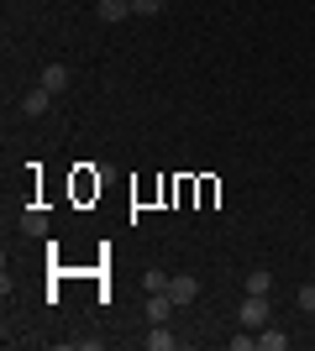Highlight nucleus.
<instances>
[{"label": "nucleus", "mask_w": 315, "mask_h": 351, "mask_svg": "<svg viewBox=\"0 0 315 351\" xmlns=\"http://www.w3.org/2000/svg\"><path fill=\"white\" fill-rule=\"evenodd\" d=\"M268 293H247V299H242V309H237V320L247 325V330H263V325H268Z\"/></svg>", "instance_id": "nucleus-1"}, {"label": "nucleus", "mask_w": 315, "mask_h": 351, "mask_svg": "<svg viewBox=\"0 0 315 351\" xmlns=\"http://www.w3.org/2000/svg\"><path fill=\"white\" fill-rule=\"evenodd\" d=\"M163 293L174 299V304H195V299H200V278H195V273H174Z\"/></svg>", "instance_id": "nucleus-2"}, {"label": "nucleus", "mask_w": 315, "mask_h": 351, "mask_svg": "<svg viewBox=\"0 0 315 351\" xmlns=\"http://www.w3.org/2000/svg\"><path fill=\"white\" fill-rule=\"evenodd\" d=\"M47 105H53V89H43V84H37V89H27V100H21V116H27V121H37V116L47 110Z\"/></svg>", "instance_id": "nucleus-3"}, {"label": "nucleus", "mask_w": 315, "mask_h": 351, "mask_svg": "<svg viewBox=\"0 0 315 351\" xmlns=\"http://www.w3.org/2000/svg\"><path fill=\"white\" fill-rule=\"evenodd\" d=\"M95 16L116 27V21H126V16H132V0H95Z\"/></svg>", "instance_id": "nucleus-4"}, {"label": "nucleus", "mask_w": 315, "mask_h": 351, "mask_svg": "<svg viewBox=\"0 0 315 351\" xmlns=\"http://www.w3.org/2000/svg\"><path fill=\"white\" fill-rule=\"evenodd\" d=\"M37 84L53 89V95H63V89H69V69H63V63H47V69L37 73Z\"/></svg>", "instance_id": "nucleus-5"}, {"label": "nucleus", "mask_w": 315, "mask_h": 351, "mask_svg": "<svg viewBox=\"0 0 315 351\" xmlns=\"http://www.w3.org/2000/svg\"><path fill=\"white\" fill-rule=\"evenodd\" d=\"M168 315H174V299H168V293H152V299H148V320L168 325Z\"/></svg>", "instance_id": "nucleus-6"}, {"label": "nucleus", "mask_w": 315, "mask_h": 351, "mask_svg": "<svg viewBox=\"0 0 315 351\" xmlns=\"http://www.w3.org/2000/svg\"><path fill=\"white\" fill-rule=\"evenodd\" d=\"M148 346L152 351H174V346H179V336H174L168 325H152V330H148Z\"/></svg>", "instance_id": "nucleus-7"}, {"label": "nucleus", "mask_w": 315, "mask_h": 351, "mask_svg": "<svg viewBox=\"0 0 315 351\" xmlns=\"http://www.w3.org/2000/svg\"><path fill=\"white\" fill-rule=\"evenodd\" d=\"M273 289V273L268 267H253V273H247V293H268Z\"/></svg>", "instance_id": "nucleus-8"}, {"label": "nucleus", "mask_w": 315, "mask_h": 351, "mask_svg": "<svg viewBox=\"0 0 315 351\" xmlns=\"http://www.w3.org/2000/svg\"><path fill=\"white\" fill-rule=\"evenodd\" d=\"M21 231L27 236H47V215L43 210H27V215H21Z\"/></svg>", "instance_id": "nucleus-9"}, {"label": "nucleus", "mask_w": 315, "mask_h": 351, "mask_svg": "<svg viewBox=\"0 0 315 351\" xmlns=\"http://www.w3.org/2000/svg\"><path fill=\"white\" fill-rule=\"evenodd\" d=\"M142 289H148V293H163L168 289V273H163V267H148V273H142Z\"/></svg>", "instance_id": "nucleus-10"}, {"label": "nucleus", "mask_w": 315, "mask_h": 351, "mask_svg": "<svg viewBox=\"0 0 315 351\" xmlns=\"http://www.w3.org/2000/svg\"><path fill=\"white\" fill-rule=\"evenodd\" d=\"M257 346H263V351H284L289 336H284V330H263V336H257Z\"/></svg>", "instance_id": "nucleus-11"}, {"label": "nucleus", "mask_w": 315, "mask_h": 351, "mask_svg": "<svg viewBox=\"0 0 315 351\" xmlns=\"http://www.w3.org/2000/svg\"><path fill=\"white\" fill-rule=\"evenodd\" d=\"M163 5H168V0H132V11H137V16H158Z\"/></svg>", "instance_id": "nucleus-12"}, {"label": "nucleus", "mask_w": 315, "mask_h": 351, "mask_svg": "<svg viewBox=\"0 0 315 351\" xmlns=\"http://www.w3.org/2000/svg\"><path fill=\"white\" fill-rule=\"evenodd\" d=\"M300 309H305V315H315V283H305V289H300Z\"/></svg>", "instance_id": "nucleus-13"}]
</instances>
